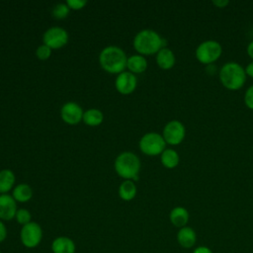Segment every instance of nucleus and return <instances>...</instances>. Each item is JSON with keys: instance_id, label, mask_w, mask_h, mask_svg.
Wrapping results in <instances>:
<instances>
[{"instance_id": "nucleus-1", "label": "nucleus", "mask_w": 253, "mask_h": 253, "mask_svg": "<svg viewBox=\"0 0 253 253\" xmlns=\"http://www.w3.org/2000/svg\"><path fill=\"white\" fill-rule=\"evenodd\" d=\"M165 40L153 30H142L138 32L133 39V46L140 54H154L165 47Z\"/></svg>"}, {"instance_id": "nucleus-2", "label": "nucleus", "mask_w": 253, "mask_h": 253, "mask_svg": "<svg viewBox=\"0 0 253 253\" xmlns=\"http://www.w3.org/2000/svg\"><path fill=\"white\" fill-rule=\"evenodd\" d=\"M126 55L118 46L110 45L105 47L100 55L99 61L104 70L109 73H122L126 67Z\"/></svg>"}, {"instance_id": "nucleus-3", "label": "nucleus", "mask_w": 253, "mask_h": 253, "mask_svg": "<svg viewBox=\"0 0 253 253\" xmlns=\"http://www.w3.org/2000/svg\"><path fill=\"white\" fill-rule=\"evenodd\" d=\"M218 75L221 84L231 91L242 88L246 81L245 69L239 63L233 61L224 63L221 66Z\"/></svg>"}, {"instance_id": "nucleus-4", "label": "nucleus", "mask_w": 253, "mask_h": 253, "mask_svg": "<svg viewBox=\"0 0 253 253\" xmlns=\"http://www.w3.org/2000/svg\"><path fill=\"white\" fill-rule=\"evenodd\" d=\"M115 170L126 180H137L140 170L139 158L132 152H123L116 158Z\"/></svg>"}, {"instance_id": "nucleus-5", "label": "nucleus", "mask_w": 253, "mask_h": 253, "mask_svg": "<svg viewBox=\"0 0 253 253\" xmlns=\"http://www.w3.org/2000/svg\"><path fill=\"white\" fill-rule=\"evenodd\" d=\"M221 52V44L216 41L209 40L201 42L198 45L196 48V57L201 63L210 65L219 58Z\"/></svg>"}, {"instance_id": "nucleus-6", "label": "nucleus", "mask_w": 253, "mask_h": 253, "mask_svg": "<svg viewBox=\"0 0 253 253\" xmlns=\"http://www.w3.org/2000/svg\"><path fill=\"white\" fill-rule=\"evenodd\" d=\"M42 236L43 232L42 226L35 221L23 225L20 230L21 243L28 249L38 247L42 240Z\"/></svg>"}, {"instance_id": "nucleus-7", "label": "nucleus", "mask_w": 253, "mask_h": 253, "mask_svg": "<svg viewBox=\"0 0 253 253\" xmlns=\"http://www.w3.org/2000/svg\"><path fill=\"white\" fill-rule=\"evenodd\" d=\"M166 142L157 132H147L139 140V148L146 155H158L165 150Z\"/></svg>"}, {"instance_id": "nucleus-8", "label": "nucleus", "mask_w": 253, "mask_h": 253, "mask_svg": "<svg viewBox=\"0 0 253 253\" xmlns=\"http://www.w3.org/2000/svg\"><path fill=\"white\" fill-rule=\"evenodd\" d=\"M186 135V129L184 125L177 121H170L167 123L163 128L162 136L166 143L170 145H178L180 144Z\"/></svg>"}, {"instance_id": "nucleus-9", "label": "nucleus", "mask_w": 253, "mask_h": 253, "mask_svg": "<svg viewBox=\"0 0 253 253\" xmlns=\"http://www.w3.org/2000/svg\"><path fill=\"white\" fill-rule=\"evenodd\" d=\"M43 44L51 49H57L65 45L68 42L67 32L60 27H52L46 30L42 37Z\"/></svg>"}, {"instance_id": "nucleus-10", "label": "nucleus", "mask_w": 253, "mask_h": 253, "mask_svg": "<svg viewBox=\"0 0 253 253\" xmlns=\"http://www.w3.org/2000/svg\"><path fill=\"white\" fill-rule=\"evenodd\" d=\"M83 114L82 108L74 102L65 103L60 111L62 120L68 125L78 124L83 119Z\"/></svg>"}, {"instance_id": "nucleus-11", "label": "nucleus", "mask_w": 253, "mask_h": 253, "mask_svg": "<svg viewBox=\"0 0 253 253\" xmlns=\"http://www.w3.org/2000/svg\"><path fill=\"white\" fill-rule=\"evenodd\" d=\"M136 84H137V80L135 75L131 72H126V71L120 73L116 78V82H115L116 89L123 95H127L132 93L136 87Z\"/></svg>"}, {"instance_id": "nucleus-12", "label": "nucleus", "mask_w": 253, "mask_h": 253, "mask_svg": "<svg viewBox=\"0 0 253 253\" xmlns=\"http://www.w3.org/2000/svg\"><path fill=\"white\" fill-rule=\"evenodd\" d=\"M17 204L13 196L8 194L0 195V219L1 220H11L15 218L17 212Z\"/></svg>"}, {"instance_id": "nucleus-13", "label": "nucleus", "mask_w": 253, "mask_h": 253, "mask_svg": "<svg viewBox=\"0 0 253 253\" xmlns=\"http://www.w3.org/2000/svg\"><path fill=\"white\" fill-rule=\"evenodd\" d=\"M50 249L52 253H75L76 244L68 236H57L52 240Z\"/></svg>"}, {"instance_id": "nucleus-14", "label": "nucleus", "mask_w": 253, "mask_h": 253, "mask_svg": "<svg viewBox=\"0 0 253 253\" xmlns=\"http://www.w3.org/2000/svg\"><path fill=\"white\" fill-rule=\"evenodd\" d=\"M177 241L184 248H191L197 241V234L192 227L184 226L177 233Z\"/></svg>"}, {"instance_id": "nucleus-15", "label": "nucleus", "mask_w": 253, "mask_h": 253, "mask_svg": "<svg viewBox=\"0 0 253 253\" xmlns=\"http://www.w3.org/2000/svg\"><path fill=\"white\" fill-rule=\"evenodd\" d=\"M175 60L174 52L168 47L161 48L156 54V62L162 69L172 68L175 64Z\"/></svg>"}, {"instance_id": "nucleus-16", "label": "nucleus", "mask_w": 253, "mask_h": 253, "mask_svg": "<svg viewBox=\"0 0 253 253\" xmlns=\"http://www.w3.org/2000/svg\"><path fill=\"white\" fill-rule=\"evenodd\" d=\"M189 217L190 215L188 211L183 207H176L172 209L169 214L171 223L176 227H180V228L186 226V224L189 221Z\"/></svg>"}, {"instance_id": "nucleus-17", "label": "nucleus", "mask_w": 253, "mask_h": 253, "mask_svg": "<svg viewBox=\"0 0 253 253\" xmlns=\"http://www.w3.org/2000/svg\"><path fill=\"white\" fill-rule=\"evenodd\" d=\"M126 67L131 73H142L147 67V61L144 56L134 54L127 58Z\"/></svg>"}, {"instance_id": "nucleus-18", "label": "nucleus", "mask_w": 253, "mask_h": 253, "mask_svg": "<svg viewBox=\"0 0 253 253\" xmlns=\"http://www.w3.org/2000/svg\"><path fill=\"white\" fill-rule=\"evenodd\" d=\"M136 195V186L132 180L124 181L119 187V196L124 201H131Z\"/></svg>"}, {"instance_id": "nucleus-19", "label": "nucleus", "mask_w": 253, "mask_h": 253, "mask_svg": "<svg viewBox=\"0 0 253 253\" xmlns=\"http://www.w3.org/2000/svg\"><path fill=\"white\" fill-rule=\"evenodd\" d=\"M179 154L174 149L167 148L161 153V163L165 168L173 169L179 164Z\"/></svg>"}, {"instance_id": "nucleus-20", "label": "nucleus", "mask_w": 253, "mask_h": 253, "mask_svg": "<svg viewBox=\"0 0 253 253\" xmlns=\"http://www.w3.org/2000/svg\"><path fill=\"white\" fill-rule=\"evenodd\" d=\"M33 196L32 188L27 184H19L13 190V198L16 202L26 203L31 200Z\"/></svg>"}, {"instance_id": "nucleus-21", "label": "nucleus", "mask_w": 253, "mask_h": 253, "mask_svg": "<svg viewBox=\"0 0 253 253\" xmlns=\"http://www.w3.org/2000/svg\"><path fill=\"white\" fill-rule=\"evenodd\" d=\"M15 183V175L9 169L0 171V193L6 194L9 192Z\"/></svg>"}, {"instance_id": "nucleus-22", "label": "nucleus", "mask_w": 253, "mask_h": 253, "mask_svg": "<svg viewBox=\"0 0 253 253\" xmlns=\"http://www.w3.org/2000/svg\"><path fill=\"white\" fill-rule=\"evenodd\" d=\"M104 116L103 113L98 109H89L84 112L83 114V122L90 126H99L103 122Z\"/></svg>"}, {"instance_id": "nucleus-23", "label": "nucleus", "mask_w": 253, "mask_h": 253, "mask_svg": "<svg viewBox=\"0 0 253 253\" xmlns=\"http://www.w3.org/2000/svg\"><path fill=\"white\" fill-rule=\"evenodd\" d=\"M15 218H16L17 222L23 226V225L31 222L32 215H31V212L28 210H26V209H19L17 211V212H16Z\"/></svg>"}, {"instance_id": "nucleus-24", "label": "nucleus", "mask_w": 253, "mask_h": 253, "mask_svg": "<svg viewBox=\"0 0 253 253\" xmlns=\"http://www.w3.org/2000/svg\"><path fill=\"white\" fill-rule=\"evenodd\" d=\"M69 7L66 4H57L52 10V15L56 19H64L69 14Z\"/></svg>"}, {"instance_id": "nucleus-25", "label": "nucleus", "mask_w": 253, "mask_h": 253, "mask_svg": "<svg viewBox=\"0 0 253 253\" xmlns=\"http://www.w3.org/2000/svg\"><path fill=\"white\" fill-rule=\"evenodd\" d=\"M50 53H51V48H49L47 45L45 44H42L40 45L38 48H37V51H36V54L38 56V58L42 59V60H44V59H47L49 56H50Z\"/></svg>"}, {"instance_id": "nucleus-26", "label": "nucleus", "mask_w": 253, "mask_h": 253, "mask_svg": "<svg viewBox=\"0 0 253 253\" xmlns=\"http://www.w3.org/2000/svg\"><path fill=\"white\" fill-rule=\"evenodd\" d=\"M87 4L86 0H67L66 5L69 7V9L73 10H80Z\"/></svg>"}, {"instance_id": "nucleus-27", "label": "nucleus", "mask_w": 253, "mask_h": 253, "mask_svg": "<svg viewBox=\"0 0 253 253\" xmlns=\"http://www.w3.org/2000/svg\"><path fill=\"white\" fill-rule=\"evenodd\" d=\"M244 102L245 105L253 110V85H251L245 92V96H244Z\"/></svg>"}, {"instance_id": "nucleus-28", "label": "nucleus", "mask_w": 253, "mask_h": 253, "mask_svg": "<svg viewBox=\"0 0 253 253\" xmlns=\"http://www.w3.org/2000/svg\"><path fill=\"white\" fill-rule=\"evenodd\" d=\"M7 234H8L7 227H6V225L4 224L3 220L0 219V244L6 240Z\"/></svg>"}, {"instance_id": "nucleus-29", "label": "nucleus", "mask_w": 253, "mask_h": 253, "mask_svg": "<svg viewBox=\"0 0 253 253\" xmlns=\"http://www.w3.org/2000/svg\"><path fill=\"white\" fill-rule=\"evenodd\" d=\"M212 4L217 8H224L229 4V1H227V0H215V1H212Z\"/></svg>"}, {"instance_id": "nucleus-30", "label": "nucleus", "mask_w": 253, "mask_h": 253, "mask_svg": "<svg viewBox=\"0 0 253 253\" xmlns=\"http://www.w3.org/2000/svg\"><path fill=\"white\" fill-rule=\"evenodd\" d=\"M193 253H212L209 247L206 246H199L197 247Z\"/></svg>"}, {"instance_id": "nucleus-31", "label": "nucleus", "mask_w": 253, "mask_h": 253, "mask_svg": "<svg viewBox=\"0 0 253 253\" xmlns=\"http://www.w3.org/2000/svg\"><path fill=\"white\" fill-rule=\"evenodd\" d=\"M245 72H246V75H249L250 77L253 78V61H251V62L246 66Z\"/></svg>"}, {"instance_id": "nucleus-32", "label": "nucleus", "mask_w": 253, "mask_h": 253, "mask_svg": "<svg viewBox=\"0 0 253 253\" xmlns=\"http://www.w3.org/2000/svg\"><path fill=\"white\" fill-rule=\"evenodd\" d=\"M247 53H248L249 57L253 59V41L247 46Z\"/></svg>"}, {"instance_id": "nucleus-33", "label": "nucleus", "mask_w": 253, "mask_h": 253, "mask_svg": "<svg viewBox=\"0 0 253 253\" xmlns=\"http://www.w3.org/2000/svg\"><path fill=\"white\" fill-rule=\"evenodd\" d=\"M0 253H2V252H1V250H0Z\"/></svg>"}]
</instances>
